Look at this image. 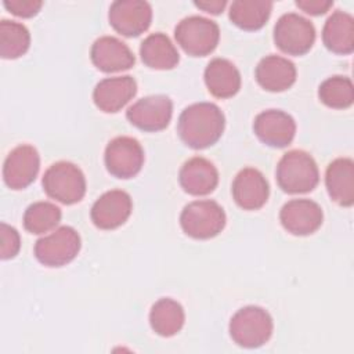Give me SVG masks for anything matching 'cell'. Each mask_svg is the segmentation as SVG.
I'll return each instance as SVG.
<instances>
[{
    "mask_svg": "<svg viewBox=\"0 0 354 354\" xmlns=\"http://www.w3.org/2000/svg\"><path fill=\"white\" fill-rule=\"evenodd\" d=\"M131 209L133 202L126 191L111 189L94 202L90 217L97 228L115 230L127 221Z\"/></svg>",
    "mask_w": 354,
    "mask_h": 354,
    "instance_id": "cell-14",
    "label": "cell"
},
{
    "mask_svg": "<svg viewBox=\"0 0 354 354\" xmlns=\"http://www.w3.org/2000/svg\"><path fill=\"white\" fill-rule=\"evenodd\" d=\"M44 192L64 205H73L83 199L86 194V178L83 171L71 162L53 163L41 180Z\"/></svg>",
    "mask_w": 354,
    "mask_h": 354,
    "instance_id": "cell-4",
    "label": "cell"
},
{
    "mask_svg": "<svg viewBox=\"0 0 354 354\" xmlns=\"http://www.w3.org/2000/svg\"><path fill=\"white\" fill-rule=\"evenodd\" d=\"M195 7L209 12V14H220L223 12V10L227 6V1L225 0H201V1H195L194 3Z\"/></svg>",
    "mask_w": 354,
    "mask_h": 354,
    "instance_id": "cell-33",
    "label": "cell"
},
{
    "mask_svg": "<svg viewBox=\"0 0 354 354\" xmlns=\"http://www.w3.org/2000/svg\"><path fill=\"white\" fill-rule=\"evenodd\" d=\"M140 55L148 68L159 71L173 69L180 61L177 48L170 39L160 32L152 33L142 40L140 46Z\"/></svg>",
    "mask_w": 354,
    "mask_h": 354,
    "instance_id": "cell-24",
    "label": "cell"
},
{
    "mask_svg": "<svg viewBox=\"0 0 354 354\" xmlns=\"http://www.w3.org/2000/svg\"><path fill=\"white\" fill-rule=\"evenodd\" d=\"M184 321L185 314L183 306L170 297H162L151 307L149 324L159 336L170 337L177 335L184 326Z\"/></svg>",
    "mask_w": 354,
    "mask_h": 354,
    "instance_id": "cell-25",
    "label": "cell"
},
{
    "mask_svg": "<svg viewBox=\"0 0 354 354\" xmlns=\"http://www.w3.org/2000/svg\"><path fill=\"white\" fill-rule=\"evenodd\" d=\"M274 41L288 55H304L315 41L314 25L296 12L283 14L274 26Z\"/></svg>",
    "mask_w": 354,
    "mask_h": 354,
    "instance_id": "cell-7",
    "label": "cell"
},
{
    "mask_svg": "<svg viewBox=\"0 0 354 354\" xmlns=\"http://www.w3.org/2000/svg\"><path fill=\"white\" fill-rule=\"evenodd\" d=\"M203 77L209 93L217 98H230L241 88V73L225 58H213L207 64Z\"/></svg>",
    "mask_w": 354,
    "mask_h": 354,
    "instance_id": "cell-22",
    "label": "cell"
},
{
    "mask_svg": "<svg viewBox=\"0 0 354 354\" xmlns=\"http://www.w3.org/2000/svg\"><path fill=\"white\" fill-rule=\"evenodd\" d=\"M232 196L243 210L263 207L270 195V187L263 173L253 167L242 169L232 181Z\"/></svg>",
    "mask_w": 354,
    "mask_h": 354,
    "instance_id": "cell-17",
    "label": "cell"
},
{
    "mask_svg": "<svg viewBox=\"0 0 354 354\" xmlns=\"http://www.w3.org/2000/svg\"><path fill=\"white\" fill-rule=\"evenodd\" d=\"M104 160L113 177L131 178L144 165V149L136 138L120 136L108 142Z\"/></svg>",
    "mask_w": 354,
    "mask_h": 354,
    "instance_id": "cell-9",
    "label": "cell"
},
{
    "mask_svg": "<svg viewBox=\"0 0 354 354\" xmlns=\"http://www.w3.org/2000/svg\"><path fill=\"white\" fill-rule=\"evenodd\" d=\"M322 41L335 54H351L354 50V18L346 11L336 10L324 25Z\"/></svg>",
    "mask_w": 354,
    "mask_h": 354,
    "instance_id": "cell-23",
    "label": "cell"
},
{
    "mask_svg": "<svg viewBox=\"0 0 354 354\" xmlns=\"http://www.w3.org/2000/svg\"><path fill=\"white\" fill-rule=\"evenodd\" d=\"M174 37L178 46L192 57H205L218 44V25L205 17L191 15L183 18L174 28Z\"/></svg>",
    "mask_w": 354,
    "mask_h": 354,
    "instance_id": "cell-5",
    "label": "cell"
},
{
    "mask_svg": "<svg viewBox=\"0 0 354 354\" xmlns=\"http://www.w3.org/2000/svg\"><path fill=\"white\" fill-rule=\"evenodd\" d=\"M325 185L333 202L340 206L354 203V162L350 158L332 160L325 173Z\"/></svg>",
    "mask_w": 354,
    "mask_h": 354,
    "instance_id": "cell-21",
    "label": "cell"
},
{
    "mask_svg": "<svg viewBox=\"0 0 354 354\" xmlns=\"http://www.w3.org/2000/svg\"><path fill=\"white\" fill-rule=\"evenodd\" d=\"M80 235L69 225H62L35 243L36 259L47 267H61L71 263L80 250Z\"/></svg>",
    "mask_w": 354,
    "mask_h": 354,
    "instance_id": "cell-8",
    "label": "cell"
},
{
    "mask_svg": "<svg viewBox=\"0 0 354 354\" xmlns=\"http://www.w3.org/2000/svg\"><path fill=\"white\" fill-rule=\"evenodd\" d=\"M137 93L136 80L126 76L105 77L100 80L93 91V101L95 106L106 113L120 111Z\"/></svg>",
    "mask_w": 354,
    "mask_h": 354,
    "instance_id": "cell-18",
    "label": "cell"
},
{
    "mask_svg": "<svg viewBox=\"0 0 354 354\" xmlns=\"http://www.w3.org/2000/svg\"><path fill=\"white\" fill-rule=\"evenodd\" d=\"M90 58L94 66L105 73L130 69L136 62L130 47L113 36L98 37L91 46Z\"/></svg>",
    "mask_w": 354,
    "mask_h": 354,
    "instance_id": "cell-16",
    "label": "cell"
},
{
    "mask_svg": "<svg viewBox=\"0 0 354 354\" xmlns=\"http://www.w3.org/2000/svg\"><path fill=\"white\" fill-rule=\"evenodd\" d=\"M61 221V209L51 202H35L24 213V227L30 234H44Z\"/></svg>",
    "mask_w": 354,
    "mask_h": 354,
    "instance_id": "cell-29",
    "label": "cell"
},
{
    "mask_svg": "<svg viewBox=\"0 0 354 354\" xmlns=\"http://www.w3.org/2000/svg\"><path fill=\"white\" fill-rule=\"evenodd\" d=\"M271 10L270 0H235L230 6V19L243 30H257L266 25Z\"/></svg>",
    "mask_w": 354,
    "mask_h": 354,
    "instance_id": "cell-26",
    "label": "cell"
},
{
    "mask_svg": "<svg viewBox=\"0 0 354 354\" xmlns=\"http://www.w3.org/2000/svg\"><path fill=\"white\" fill-rule=\"evenodd\" d=\"M224 126V113L216 104L196 102L180 113L177 133L187 147L205 149L220 140Z\"/></svg>",
    "mask_w": 354,
    "mask_h": 354,
    "instance_id": "cell-1",
    "label": "cell"
},
{
    "mask_svg": "<svg viewBox=\"0 0 354 354\" xmlns=\"http://www.w3.org/2000/svg\"><path fill=\"white\" fill-rule=\"evenodd\" d=\"M173 115V102L167 95H148L129 106L126 118L142 131H159L167 127Z\"/></svg>",
    "mask_w": 354,
    "mask_h": 354,
    "instance_id": "cell-10",
    "label": "cell"
},
{
    "mask_svg": "<svg viewBox=\"0 0 354 354\" xmlns=\"http://www.w3.org/2000/svg\"><path fill=\"white\" fill-rule=\"evenodd\" d=\"M30 46V35L25 25L1 19L0 22V55L4 59H15L24 55Z\"/></svg>",
    "mask_w": 354,
    "mask_h": 354,
    "instance_id": "cell-27",
    "label": "cell"
},
{
    "mask_svg": "<svg viewBox=\"0 0 354 354\" xmlns=\"http://www.w3.org/2000/svg\"><path fill=\"white\" fill-rule=\"evenodd\" d=\"M279 220L288 232L304 236L314 234L322 225L324 213L321 206L311 199H292L282 206Z\"/></svg>",
    "mask_w": 354,
    "mask_h": 354,
    "instance_id": "cell-15",
    "label": "cell"
},
{
    "mask_svg": "<svg viewBox=\"0 0 354 354\" xmlns=\"http://www.w3.org/2000/svg\"><path fill=\"white\" fill-rule=\"evenodd\" d=\"M3 6L11 14H14L17 17L30 18L40 11L43 1H40V0H4Z\"/></svg>",
    "mask_w": 354,
    "mask_h": 354,
    "instance_id": "cell-31",
    "label": "cell"
},
{
    "mask_svg": "<svg viewBox=\"0 0 354 354\" xmlns=\"http://www.w3.org/2000/svg\"><path fill=\"white\" fill-rule=\"evenodd\" d=\"M180 225L194 239H210L223 231L225 213L214 201H194L184 206L180 214Z\"/></svg>",
    "mask_w": 354,
    "mask_h": 354,
    "instance_id": "cell-6",
    "label": "cell"
},
{
    "mask_svg": "<svg viewBox=\"0 0 354 354\" xmlns=\"http://www.w3.org/2000/svg\"><path fill=\"white\" fill-rule=\"evenodd\" d=\"M108 19L118 33L136 37L149 28L152 8L142 0H118L111 4Z\"/></svg>",
    "mask_w": 354,
    "mask_h": 354,
    "instance_id": "cell-11",
    "label": "cell"
},
{
    "mask_svg": "<svg viewBox=\"0 0 354 354\" xmlns=\"http://www.w3.org/2000/svg\"><path fill=\"white\" fill-rule=\"evenodd\" d=\"M277 183L288 194H306L319 181V171L314 158L301 149H292L277 165Z\"/></svg>",
    "mask_w": 354,
    "mask_h": 354,
    "instance_id": "cell-2",
    "label": "cell"
},
{
    "mask_svg": "<svg viewBox=\"0 0 354 354\" xmlns=\"http://www.w3.org/2000/svg\"><path fill=\"white\" fill-rule=\"evenodd\" d=\"M178 181L187 194L203 196L213 192L217 187L218 171L206 158L194 156L181 166Z\"/></svg>",
    "mask_w": 354,
    "mask_h": 354,
    "instance_id": "cell-19",
    "label": "cell"
},
{
    "mask_svg": "<svg viewBox=\"0 0 354 354\" xmlns=\"http://www.w3.org/2000/svg\"><path fill=\"white\" fill-rule=\"evenodd\" d=\"M19 248H21V239H19L18 231L6 223H1L0 224V256H1V259L7 260V259L15 257L17 253L19 252Z\"/></svg>",
    "mask_w": 354,
    "mask_h": 354,
    "instance_id": "cell-30",
    "label": "cell"
},
{
    "mask_svg": "<svg viewBox=\"0 0 354 354\" xmlns=\"http://www.w3.org/2000/svg\"><path fill=\"white\" fill-rule=\"evenodd\" d=\"M318 97L329 108L346 109L354 101L353 82L347 76H330L319 84Z\"/></svg>",
    "mask_w": 354,
    "mask_h": 354,
    "instance_id": "cell-28",
    "label": "cell"
},
{
    "mask_svg": "<svg viewBox=\"0 0 354 354\" xmlns=\"http://www.w3.org/2000/svg\"><path fill=\"white\" fill-rule=\"evenodd\" d=\"M296 6L310 15H322L333 6L330 0H296Z\"/></svg>",
    "mask_w": 354,
    "mask_h": 354,
    "instance_id": "cell-32",
    "label": "cell"
},
{
    "mask_svg": "<svg viewBox=\"0 0 354 354\" xmlns=\"http://www.w3.org/2000/svg\"><path fill=\"white\" fill-rule=\"evenodd\" d=\"M272 329L271 315L259 306H246L238 310L230 321L231 339L245 348H256L267 343Z\"/></svg>",
    "mask_w": 354,
    "mask_h": 354,
    "instance_id": "cell-3",
    "label": "cell"
},
{
    "mask_svg": "<svg viewBox=\"0 0 354 354\" xmlns=\"http://www.w3.org/2000/svg\"><path fill=\"white\" fill-rule=\"evenodd\" d=\"M254 77L267 91H285L296 82V66L288 58L271 54L260 59Z\"/></svg>",
    "mask_w": 354,
    "mask_h": 354,
    "instance_id": "cell-20",
    "label": "cell"
},
{
    "mask_svg": "<svg viewBox=\"0 0 354 354\" xmlns=\"http://www.w3.org/2000/svg\"><path fill=\"white\" fill-rule=\"evenodd\" d=\"M40 169V156L35 147L22 144L15 147L3 165V178L8 188L24 189L30 185Z\"/></svg>",
    "mask_w": 354,
    "mask_h": 354,
    "instance_id": "cell-12",
    "label": "cell"
},
{
    "mask_svg": "<svg viewBox=\"0 0 354 354\" xmlns=\"http://www.w3.org/2000/svg\"><path fill=\"white\" fill-rule=\"evenodd\" d=\"M253 130L266 145L285 148L295 138L296 123L289 113L281 109H267L254 118Z\"/></svg>",
    "mask_w": 354,
    "mask_h": 354,
    "instance_id": "cell-13",
    "label": "cell"
}]
</instances>
